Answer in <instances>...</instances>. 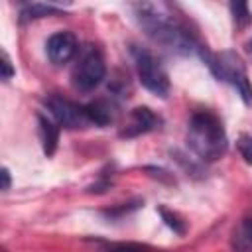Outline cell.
I'll return each mask as SVG.
<instances>
[{"instance_id":"cell-1","label":"cell","mask_w":252,"mask_h":252,"mask_svg":"<svg viewBox=\"0 0 252 252\" xmlns=\"http://www.w3.org/2000/svg\"><path fill=\"white\" fill-rule=\"evenodd\" d=\"M134 16L146 35L158 45L175 55H207V47L189 30V26L175 14V8L167 2H138L132 6Z\"/></svg>"},{"instance_id":"cell-2","label":"cell","mask_w":252,"mask_h":252,"mask_svg":"<svg viewBox=\"0 0 252 252\" xmlns=\"http://www.w3.org/2000/svg\"><path fill=\"white\" fill-rule=\"evenodd\" d=\"M187 146L203 161L220 159L228 148V138L222 120L211 110H197L189 118Z\"/></svg>"},{"instance_id":"cell-3","label":"cell","mask_w":252,"mask_h":252,"mask_svg":"<svg viewBox=\"0 0 252 252\" xmlns=\"http://www.w3.org/2000/svg\"><path fill=\"white\" fill-rule=\"evenodd\" d=\"M203 61L207 63L211 73L217 77V81H222V83L230 85L238 93L242 102L246 106H252V83L248 79L246 65H244L242 57L236 51H230V49H224L220 53L207 51Z\"/></svg>"},{"instance_id":"cell-4","label":"cell","mask_w":252,"mask_h":252,"mask_svg":"<svg viewBox=\"0 0 252 252\" xmlns=\"http://www.w3.org/2000/svg\"><path fill=\"white\" fill-rule=\"evenodd\" d=\"M132 57H134L138 79L144 85V89H148L156 96L165 98L169 93V77L163 65L159 63V59L144 47H132Z\"/></svg>"},{"instance_id":"cell-5","label":"cell","mask_w":252,"mask_h":252,"mask_svg":"<svg viewBox=\"0 0 252 252\" xmlns=\"http://www.w3.org/2000/svg\"><path fill=\"white\" fill-rule=\"evenodd\" d=\"M106 75L104 57L96 47H89L71 73V83L79 93H91L94 91Z\"/></svg>"},{"instance_id":"cell-6","label":"cell","mask_w":252,"mask_h":252,"mask_svg":"<svg viewBox=\"0 0 252 252\" xmlns=\"http://www.w3.org/2000/svg\"><path fill=\"white\" fill-rule=\"evenodd\" d=\"M45 106H47V112L55 118V122L67 130L85 128L91 124L87 118L85 106H81L69 98H63L59 94H49L45 98Z\"/></svg>"},{"instance_id":"cell-7","label":"cell","mask_w":252,"mask_h":252,"mask_svg":"<svg viewBox=\"0 0 252 252\" xmlns=\"http://www.w3.org/2000/svg\"><path fill=\"white\" fill-rule=\"evenodd\" d=\"M77 49H79V41H77V37H75L73 32H55L47 39V43H45L47 59L53 65H65V63H69L77 55Z\"/></svg>"},{"instance_id":"cell-8","label":"cell","mask_w":252,"mask_h":252,"mask_svg":"<svg viewBox=\"0 0 252 252\" xmlns=\"http://www.w3.org/2000/svg\"><path fill=\"white\" fill-rule=\"evenodd\" d=\"M161 118L150 106H136L130 110L124 128L120 130V138H136L159 128Z\"/></svg>"},{"instance_id":"cell-9","label":"cell","mask_w":252,"mask_h":252,"mask_svg":"<svg viewBox=\"0 0 252 252\" xmlns=\"http://www.w3.org/2000/svg\"><path fill=\"white\" fill-rule=\"evenodd\" d=\"M85 112H87V118L91 124L104 128L116 120L118 106L112 98H96V100H91L89 104H85Z\"/></svg>"},{"instance_id":"cell-10","label":"cell","mask_w":252,"mask_h":252,"mask_svg":"<svg viewBox=\"0 0 252 252\" xmlns=\"http://www.w3.org/2000/svg\"><path fill=\"white\" fill-rule=\"evenodd\" d=\"M59 124L55 122V118L47 112H39L37 114V130H39V140H41V148L43 154L47 158H51L57 150V142H59Z\"/></svg>"},{"instance_id":"cell-11","label":"cell","mask_w":252,"mask_h":252,"mask_svg":"<svg viewBox=\"0 0 252 252\" xmlns=\"http://www.w3.org/2000/svg\"><path fill=\"white\" fill-rule=\"evenodd\" d=\"M230 244L234 252H252V217L242 219L232 230Z\"/></svg>"},{"instance_id":"cell-12","label":"cell","mask_w":252,"mask_h":252,"mask_svg":"<svg viewBox=\"0 0 252 252\" xmlns=\"http://www.w3.org/2000/svg\"><path fill=\"white\" fill-rule=\"evenodd\" d=\"M63 12V6L59 4H43V2H28L22 6L20 10V22H32V20H39L45 16H53Z\"/></svg>"},{"instance_id":"cell-13","label":"cell","mask_w":252,"mask_h":252,"mask_svg":"<svg viewBox=\"0 0 252 252\" xmlns=\"http://www.w3.org/2000/svg\"><path fill=\"white\" fill-rule=\"evenodd\" d=\"M230 16H232V22L238 30H244L252 24V14H250V8L246 2H230Z\"/></svg>"},{"instance_id":"cell-14","label":"cell","mask_w":252,"mask_h":252,"mask_svg":"<svg viewBox=\"0 0 252 252\" xmlns=\"http://www.w3.org/2000/svg\"><path fill=\"white\" fill-rule=\"evenodd\" d=\"M159 211V215H161V219H163V222L175 232V234H185V230H187V226H185V220L177 215V213H173V211H169V209H165V207H159L158 209Z\"/></svg>"},{"instance_id":"cell-15","label":"cell","mask_w":252,"mask_h":252,"mask_svg":"<svg viewBox=\"0 0 252 252\" xmlns=\"http://www.w3.org/2000/svg\"><path fill=\"white\" fill-rule=\"evenodd\" d=\"M236 148H238V154L242 156V159L252 165V136L250 134H240L238 140H236Z\"/></svg>"},{"instance_id":"cell-16","label":"cell","mask_w":252,"mask_h":252,"mask_svg":"<svg viewBox=\"0 0 252 252\" xmlns=\"http://www.w3.org/2000/svg\"><path fill=\"white\" fill-rule=\"evenodd\" d=\"M110 252H146V246L134 244V242H118V244H106Z\"/></svg>"},{"instance_id":"cell-17","label":"cell","mask_w":252,"mask_h":252,"mask_svg":"<svg viewBox=\"0 0 252 252\" xmlns=\"http://www.w3.org/2000/svg\"><path fill=\"white\" fill-rule=\"evenodd\" d=\"M142 203L140 201H134V203H124V205H120V207H116V209H112V211H104L102 215H106L108 219H116V217H122V215H128L130 211H134V209H138Z\"/></svg>"},{"instance_id":"cell-18","label":"cell","mask_w":252,"mask_h":252,"mask_svg":"<svg viewBox=\"0 0 252 252\" xmlns=\"http://www.w3.org/2000/svg\"><path fill=\"white\" fill-rule=\"evenodd\" d=\"M0 69H2V79H4V81L12 79V77H14V73H16V69L12 67V61H10V55H8L6 51H2V61H0Z\"/></svg>"},{"instance_id":"cell-19","label":"cell","mask_w":252,"mask_h":252,"mask_svg":"<svg viewBox=\"0 0 252 252\" xmlns=\"http://www.w3.org/2000/svg\"><path fill=\"white\" fill-rule=\"evenodd\" d=\"M2 191H8L10 185H12V177H10V169L8 167H2Z\"/></svg>"},{"instance_id":"cell-20","label":"cell","mask_w":252,"mask_h":252,"mask_svg":"<svg viewBox=\"0 0 252 252\" xmlns=\"http://www.w3.org/2000/svg\"><path fill=\"white\" fill-rule=\"evenodd\" d=\"M246 47H248V51H250V53H252V39H250V41H248V43H246Z\"/></svg>"}]
</instances>
